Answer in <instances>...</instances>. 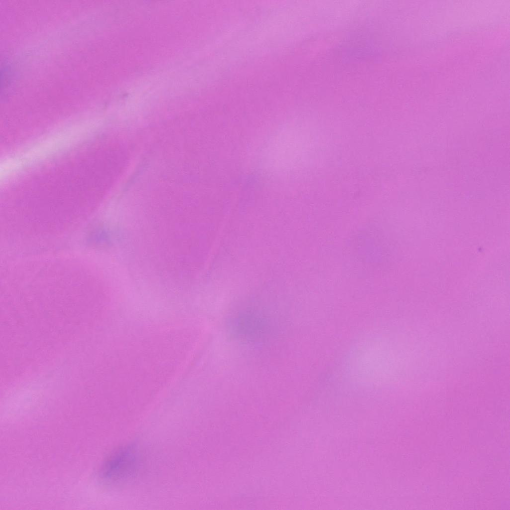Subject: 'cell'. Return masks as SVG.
Instances as JSON below:
<instances>
[{
    "mask_svg": "<svg viewBox=\"0 0 510 510\" xmlns=\"http://www.w3.org/2000/svg\"><path fill=\"white\" fill-rule=\"evenodd\" d=\"M135 446L128 445L114 450L104 461L100 476L108 484H125L135 477L140 467V455Z\"/></svg>",
    "mask_w": 510,
    "mask_h": 510,
    "instance_id": "obj_1",
    "label": "cell"
}]
</instances>
